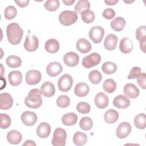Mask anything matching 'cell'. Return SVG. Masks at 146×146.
<instances>
[{
	"label": "cell",
	"mask_w": 146,
	"mask_h": 146,
	"mask_svg": "<svg viewBox=\"0 0 146 146\" xmlns=\"http://www.w3.org/2000/svg\"><path fill=\"white\" fill-rule=\"evenodd\" d=\"M131 125L128 122H122L117 127L116 131V136L119 139H124L127 137L131 132Z\"/></svg>",
	"instance_id": "cell-10"
},
{
	"label": "cell",
	"mask_w": 146,
	"mask_h": 146,
	"mask_svg": "<svg viewBox=\"0 0 146 146\" xmlns=\"http://www.w3.org/2000/svg\"><path fill=\"white\" fill-rule=\"evenodd\" d=\"M89 80L94 84H99L102 79V75L99 71L94 70L91 71L88 74Z\"/></svg>",
	"instance_id": "cell-38"
},
{
	"label": "cell",
	"mask_w": 146,
	"mask_h": 146,
	"mask_svg": "<svg viewBox=\"0 0 146 146\" xmlns=\"http://www.w3.org/2000/svg\"><path fill=\"white\" fill-rule=\"evenodd\" d=\"M17 14V10L14 6H8L5 9V18L7 20H11L14 18Z\"/></svg>",
	"instance_id": "cell-40"
},
{
	"label": "cell",
	"mask_w": 146,
	"mask_h": 146,
	"mask_svg": "<svg viewBox=\"0 0 146 146\" xmlns=\"http://www.w3.org/2000/svg\"><path fill=\"white\" fill-rule=\"evenodd\" d=\"M67 138L66 131L62 128H56L53 133L51 144L54 146H64Z\"/></svg>",
	"instance_id": "cell-4"
},
{
	"label": "cell",
	"mask_w": 146,
	"mask_h": 146,
	"mask_svg": "<svg viewBox=\"0 0 146 146\" xmlns=\"http://www.w3.org/2000/svg\"><path fill=\"white\" fill-rule=\"evenodd\" d=\"M119 113L113 109L107 111L104 115V119L108 124H113L119 119Z\"/></svg>",
	"instance_id": "cell-29"
},
{
	"label": "cell",
	"mask_w": 146,
	"mask_h": 146,
	"mask_svg": "<svg viewBox=\"0 0 146 146\" xmlns=\"http://www.w3.org/2000/svg\"><path fill=\"white\" fill-rule=\"evenodd\" d=\"M141 68L139 67L136 66L131 68V70L129 71V75H128V79H132L137 78L141 74Z\"/></svg>",
	"instance_id": "cell-45"
},
{
	"label": "cell",
	"mask_w": 146,
	"mask_h": 146,
	"mask_svg": "<svg viewBox=\"0 0 146 146\" xmlns=\"http://www.w3.org/2000/svg\"><path fill=\"white\" fill-rule=\"evenodd\" d=\"M23 145H36V144L35 143V142L33 140H26L23 144Z\"/></svg>",
	"instance_id": "cell-50"
},
{
	"label": "cell",
	"mask_w": 146,
	"mask_h": 146,
	"mask_svg": "<svg viewBox=\"0 0 146 146\" xmlns=\"http://www.w3.org/2000/svg\"><path fill=\"white\" fill-rule=\"evenodd\" d=\"M14 2L20 7H25L29 5L30 1L29 0H23V1L18 0V1H15Z\"/></svg>",
	"instance_id": "cell-48"
},
{
	"label": "cell",
	"mask_w": 146,
	"mask_h": 146,
	"mask_svg": "<svg viewBox=\"0 0 146 146\" xmlns=\"http://www.w3.org/2000/svg\"><path fill=\"white\" fill-rule=\"evenodd\" d=\"M63 62L67 66L75 67L79 63V56L76 52L70 51L64 55Z\"/></svg>",
	"instance_id": "cell-13"
},
{
	"label": "cell",
	"mask_w": 146,
	"mask_h": 146,
	"mask_svg": "<svg viewBox=\"0 0 146 146\" xmlns=\"http://www.w3.org/2000/svg\"><path fill=\"white\" fill-rule=\"evenodd\" d=\"M101 56L97 52H93L84 56L82 60V65L86 68H90L99 64Z\"/></svg>",
	"instance_id": "cell-5"
},
{
	"label": "cell",
	"mask_w": 146,
	"mask_h": 146,
	"mask_svg": "<svg viewBox=\"0 0 146 146\" xmlns=\"http://www.w3.org/2000/svg\"><path fill=\"white\" fill-rule=\"evenodd\" d=\"M50 125L46 122L41 123L37 127L36 134L40 138L47 137L51 133Z\"/></svg>",
	"instance_id": "cell-20"
},
{
	"label": "cell",
	"mask_w": 146,
	"mask_h": 146,
	"mask_svg": "<svg viewBox=\"0 0 146 146\" xmlns=\"http://www.w3.org/2000/svg\"><path fill=\"white\" fill-rule=\"evenodd\" d=\"M137 82L139 86L142 88L143 89L145 90L146 88V82H145V78L146 75L145 72L141 73L140 75L137 78Z\"/></svg>",
	"instance_id": "cell-47"
},
{
	"label": "cell",
	"mask_w": 146,
	"mask_h": 146,
	"mask_svg": "<svg viewBox=\"0 0 146 146\" xmlns=\"http://www.w3.org/2000/svg\"><path fill=\"white\" fill-rule=\"evenodd\" d=\"M78 120V116L73 112L66 113L63 115L62 117V123L67 126H71L75 125Z\"/></svg>",
	"instance_id": "cell-27"
},
{
	"label": "cell",
	"mask_w": 146,
	"mask_h": 146,
	"mask_svg": "<svg viewBox=\"0 0 146 146\" xmlns=\"http://www.w3.org/2000/svg\"><path fill=\"white\" fill-rule=\"evenodd\" d=\"M134 124L139 129H144L146 127V117L144 113L137 114L134 118Z\"/></svg>",
	"instance_id": "cell-33"
},
{
	"label": "cell",
	"mask_w": 146,
	"mask_h": 146,
	"mask_svg": "<svg viewBox=\"0 0 146 146\" xmlns=\"http://www.w3.org/2000/svg\"><path fill=\"white\" fill-rule=\"evenodd\" d=\"M116 83L115 81L111 78L107 79L103 84V90L108 93H112L116 89Z\"/></svg>",
	"instance_id": "cell-34"
},
{
	"label": "cell",
	"mask_w": 146,
	"mask_h": 146,
	"mask_svg": "<svg viewBox=\"0 0 146 146\" xmlns=\"http://www.w3.org/2000/svg\"><path fill=\"white\" fill-rule=\"evenodd\" d=\"M76 110L82 114L88 113L90 112L91 106L89 103L84 102H79L76 107Z\"/></svg>",
	"instance_id": "cell-42"
},
{
	"label": "cell",
	"mask_w": 146,
	"mask_h": 146,
	"mask_svg": "<svg viewBox=\"0 0 146 146\" xmlns=\"http://www.w3.org/2000/svg\"><path fill=\"white\" fill-rule=\"evenodd\" d=\"M117 36L113 34H109L106 37L104 41V46L107 50H114L117 46Z\"/></svg>",
	"instance_id": "cell-17"
},
{
	"label": "cell",
	"mask_w": 146,
	"mask_h": 146,
	"mask_svg": "<svg viewBox=\"0 0 146 146\" xmlns=\"http://www.w3.org/2000/svg\"><path fill=\"white\" fill-rule=\"evenodd\" d=\"M96 106L100 109H104L108 105V98L104 92H100L98 93L94 99Z\"/></svg>",
	"instance_id": "cell-18"
},
{
	"label": "cell",
	"mask_w": 146,
	"mask_h": 146,
	"mask_svg": "<svg viewBox=\"0 0 146 146\" xmlns=\"http://www.w3.org/2000/svg\"><path fill=\"white\" fill-rule=\"evenodd\" d=\"M145 26H140L136 30V38L139 42L146 41Z\"/></svg>",
	"instance_id": "cell-43"
},
{
	"label": "cell",
	"mask_w": 146,
	"mask_h": 146,
	"mask_svg": "<svg viewBox=\"0 0 146 146\" xmlns=\"http://www.w3.org/2000/svg\"><path fill=\"white\" fill-rule=\"evenodd\" d=\"M113 104L117 108L125 109L130 105V100L126 96L119 95L113 99Z\"/></svg>",
	"instance_id": "cell-15"
},
{
	"label": "cell",
	"mask_w": 146,
	"mask_h": 146,
	"mask_svg": "<svg viewBox=\"0 0 146 146\" xmlns=\"http://www.w3.org/2000/svg\"><path fill=\"white\" fill-rule=\"evenodd\" d=\"M133 49V43L132 40L128 38H123L121 39L119 44L120 51L124 54L131 52Z\"/></svg>",
	"instance_id": "cell-24"
},
{
	"label": "cell",
	"mask_w": 146,
	"mask_h": 146,
	"mask_svg": "<svg viewBox=\"0 0 146 146\" xmlns=\"http://www.w3.org/2000/svg\"><path fill=\"white\" fill-rule=\"evenodd\" d=\"M60 6L58 0H48L44 4V7L49 11H55Z\"/></svg>",
	"instance_id": "cell-39"
},
{
	"label": "cell",
	"mask_w": 146,
	"mask_h": 146,
	"mask_svg": "<svg viewBox=\"0 0 146 146\" xmlns=\"http://www.w3.org/2000/svg\"><path fill=\"white\" fill-rule=\"evenodd\" d=\"M119 2L118 0H105L104 2L107 5H115Z\"/></svg>",
	"instance_id": "cell-49"
},
{
	"label": "cell",
	"mask_w": 146,
	"mask_h": 146,
	"mask_svg": "<svg viewBox=\"0 0 146 146\" xmlns=\"http://www.w3.org/2000/svg\"><path fill=\"white\" fill-rule=\"evenodd\" d=\"M73 84L72 76L68 74L63 75L58 80V87L62 92H67L71 88Z\"/></svg>",
	"instance_id": "cell-6"
},
{
	"label": "cell",
	"mask_w": 146,
	"mask_h": 146,
	"mask_svg": "<svg viewBox=\"0 0 146 146\" xmlns=\"http://www.w3.org/2000/svg\"><path fill=\"white\" fill-rule=\"evenodd\" d=\"M42 93L38 88L31 90L25 99V104L31 108H38L42 104Z\"/></svg>",
	"instance_id": "cell-2"
},
{
	"label": "cell",
	"mask_w": 146,
	"mask_h": 146,
	"mask_svg": "<svg viewBox=\"0 0 146 146\" xmlns=\"http://www.w3.org/2000/svg\"><path fill=\"white\" fill-rule=\"evenodd\" d=\"M78 18V14L71 10H64L59 15L60 23L66 26L72 25L77 21Z\"/></svg>",
	"instance_id": "cell-3"
},
{
	"label": "cell",
	"mask_w": 146,
	"mask_h": 146,
	"mask_svg": "<svg viewBox=\"0 0 146 146\" xmlns=\"http://www.w3.org/2000/svg\"><path fill=\"white\" fill-rule=\"evenodd\" d=\"M89 38L95 43H99L102 40L104 35V30L99 26L92 27L89 31Z\"/></svg>",
	"instance_id": "cell-7"
},
{
	"label": "cell",
	"mask_w": 146,
	"mask_h": 146,
	"mask_svg": "<svg viewBox=\"0 0 146 146\" xmlns=\"http://www.w3.org/2000/svg\"><path fill=\"white\" fill-rule=\"evenodd\" d=\"M90 3L87 0H80L78 1L74 7L75 11L76 13L81 14L83 11L89 9Z\"/></svg>",
	"instance_id": "cell-37"
},
{
	"label": "cell",
	"mask_w": 146,
	"mask_h": 146,
	"mask_svg": "<svg viewBox=\"0 0 146 146\" xmlns=\"http://www.w3.org/2000/svg\"><path fill=\"white\" fill-rule=\"evenodd\" d=\"M75 2V0H63V3L67 6L72 5Z\"/></svg>",
	"instance_id": "cell-52"
},
{
	"label": "cell",
	"mask_w": 146,
	"mask_h": 146,
	"mask_svg": "<svg viewBox=\"0 0 146 146\" xmlns=\"http://www.w3.org/2000/svg\"><path fill=\"white\" fill-rule=\"evenodd\" d=\"M60 45L58 40L54 38L48 39L44 44V48L49 53L54 54L58 52L59 50Z\"/></svg>",
	"instance_id": "cell-23"
},
{
	"label": "cell",
	"mask_w": 146,
	"mask_h": 146,
	"mask_svg": "<svg viewBox=\"0 0 146 146\" xmlns=\"http://www.w3.org/2000/svg\"><path fill=\"white\" fill-rule=\"evenodd\" d=\"M76 49L83 54L90 52L92 48L91 44L85 38H80L78 39L76 43Z\"/></svg>",
	"instance_id": "cell-21"
},
{
	"label": "cell",
	"mask_w": 146,
	"mask_h": 146,
	"mask_svg": "<svg viewBox=\"0 0 146 146\" xmlns=\"http://www.w3.org/2000/svg\"><path fill=\"white\" fill-rule=\"evenodd\" d=\"M6 138L10 143L12 144H18L21 141L22 136L19 131L13 129L7 133Z\"/></svg>",
	"instance_id": "cell-25"
},
{
	"label": "cell",
	"mask_w": 146,
	"mask_h": 146,
	"mask_svg": "<svg viewBox=\"0 0 146 146\" xmlns=\"http://www.w3.org/2000/svg\"><path fill=\"white\" fill-rule=\"evenodd\" d=\"M26 82L29 85L38 84L42 79V75L39 71L36 70H30L26 74Z\"/></svg>",
	"instance_id": "cell-9"
},
{
	"label": "cell",
	"mask_w": 146,
	"mask_h": 146,
	"mask_svg": "<svg viewBox=\"0 0 146 146\" xmlns=\"http://www.w3.org/2000/svg\"><path fill=\"white\" fill-rule=\"evenodd\" d=\"M22 123L27 126H32L35 124L38 120L36 114L31 111H25L21 116Z\"/></svg>",
	"instance_id": "cell-11"
},
{
	"label": "cell",
	"mask_w": 146,
	"mask_h": 146,
	"mask_svg": "<svg viewBox=\"0 0 146 146\" xmlns=\"http://www.w3.org/2000/svg\"><path fill=\"white\" fill-rule=\"evenodd\" d=\"M62 66L58 62H51L46 67V72L51 77L58 76L62 72Z\"/></svg>",
	"instance_id": "cell-12"
},
{
	"label": "cell",
	"mask_w": 146,
	"mask_h": 146,
	"mask_svg": "<svg viewBox=\"0 0 146 146\" xmlns=\"http://www.w3.org/2000/svg\"><path fill=\"white\" fill-rule=\"evenodd\" d=\"M145 43L146 41L140 42V47L143 52H145Z\"/></svg>",
	"instance_id": "cell-51"
},
{
	"label": "cell",
	"mask_w": 146,
	"mask_h": 146,
	"mask_svg": "<svg viewBox=\"0 0 146 146\" xmlns=\"http://www.w3.org/2000/svg\"><path fill=\"white\" fill-rule=\"evenodd\" d=\"M126 24L125 20L120 17H117L114 18L110 23L111 27L112 30L116 31H121L123 30Z\"/></svg>",
	"instance_id": "cell-28"
},
{
	"label": "cell",
	"mask_w": 146,
	"mask_h": 146,
	"mask_svg": "<svg viewBox=\"0 0 146 146\" xmlns=\"http://www.w3.org/2000/svg\"><path fill=\"white\" fill-rule=\"evenodd\" d=\"M117 68V65L112 62L107 61L104 62L102 66V70L104 73L107 75L114 74Z\"/></svg>",
	"instance_id": "cell-31"
},
{
	"label": "cell",
	"mask_w": 146,
	"mask_h": 146,
	"mask_svg": "<svg viewBox=\"0 0 146 146\" xmlns=\"http://www.w3.org/2000/svg\"><path fill=\"white\" fill-rule=\"evenodd\" d=\"M115 11L111 8H107L105 9L102 14L103 17L107 19H111L115 16Z\"/></svg>",
	"instance_id": "cell-46"
},
{
	"label": "cell",
	"mask_w": 146,
	"mask_h": 146,
	"mask_svg": "<svg viewBox=\"0 0 146 146\" xmlns=\"http://www.w3.org/2000/svg\"><path fill=\"white\" fill-rule=\"evenodd\" d=\"M8 79L10 84L13 86L19 85L22 80V74L19 71H12L8 75Z\"/></svg>",
	"instance_id": "cell-22"
},
{
	"label": "cell",
	"mask_w": 146,
	"mask_h": 146,
	"mask_svg": "<svg viewBox=\"0 0 146 146\" xmlns=\"http://www.w3.org/2000/svg\"><path fill=\"white\" fill-rule=\"evenodd\" d=\"M23 46L25 50L27 51H35L36 50L39 46V41L38 38L33 34L27 35Z\"/></svg>",
	"instance_id": "cell-8"
},
{
	"label": "cell",
	"mask_w": 146,
	"mask_h": 146,
	"mask_svg": "<svg viewBox=\"0 0 146 146\" xmlns=\"http://www.w3.org/2000/svg\"><path fill=\"white\" fill-rule=\"evenodd\" d=\"M6 64L10 68H17L21 66L22 60L17 55H10L6 60Z\"/></svg>",
	"instance_id": "cell-32"
},
{
	"label": "cell",
	"mask_w": 146,
	"mask_h": 146,
	"mask_svg": "<svg viewBox=\"0 0 146 146\" xmlns=\"http://www.w3.org/2000/svg\"><path fill=\"white\" fill-rule=\"evenodd\" d=\"M70 104V99L67 95H60L56 99V105L60 108H66Z\"/></svg>",
	"instance_id": "cell-41"
},
{
	"label": "cell",
	"mask_w": 146,
	"mask_h": 146,
	"mask_svg": "<svg viewBox=\"0 0 146 146\" xmlns=\"http://www.w3.org/2000/svg\"><path fill=\"white\" fill-rule=\"evenodd\" d=\"M40 92L45 97L50 98L55 93V88L54 84L50 82H46L42 84L40 88Z\"/></svg>",
	"instance_id": "cell-19"
},
{
	"label": "cell",
	"mask_w": 146,
	"mask_h": 146,
	"mask_svg": "<svg viewBox=\"0 0 146 146\" xmlns=\"http://www.w3.org/2000/svg\"><path fill=\"white\" fill-rule=\"evenodd\" d=\"M123 91L127 97L132 99L137 98L140 94L139 90L133 83H127L124 87Z\"/></svg>",
	"instance_id": "cell-16"
},
{
	"label": "cell",
	"mask_w": 146,
	"mask_h": 146,
	"mask_svg": "<svg viewBox=\"0 0 146 146\" xmlns=\"http://www.w3.org/2000/svg\"><path fill=\"white\" fill-rule=\"evenodd\" d=\"M13 104V99L11 95L7 92L0 94V108L2 110L10 109Z\"/></svg>",
	"instance_id": "cell-14"
},
{
	"label": "cell",
	"mask_w": 146,
	"mask_h": 146,
	"mask_svg": "<svg viewBox=\"0 0 146 146\" xmlns=\"http://www.w3.org/2000/svg\"><path fill=\"white\" fill-rule=\"evenodd\" d=\"M80 128L84 131H89L93 127V121L88 116L82 117L79 121Z\"/></svg>",
	"instance_id": "cell-36"
},
{
	"label": "cell",
	"mask_w": 146,
	"mask_h": 146,
	"mask_svg": "<svg viewBox=\"0 0 146 146\" xmlns=\"http://www.w3.org/2000/svg\"><path fill=\"white\" fill-rule=\"evenodd\" d=\"M23 31L17 23H11L6 27V35L8 41L12 44H18L22 38Z\"/></svg>",
	"instance_id": "cell-1"
},
{
	"label": "cell",
	"mask_w": 146,
	"mask_h": 146,
	"mask_svg": "<svg viewBox=\"0 0 146 146\" xmlns=\"http://www.w3.org/2000/svg\"><path fill=\"white\" fill-rule=\"evenodd\" d=\"M81 18L82 21L84 23L89 24L94 21L95 18V15L92 10L88 9L83 11L81 13Z\"/></svg>",
	"instance_id": "cell-35"
},
{
	"label": "cell",
	"mask_w": 146,
	"mask_h": 146,
	"mask_svg": "<svg viewBox=\"0 0 146 146\" xmlns=\"http://www.w3.org/2000/svg\"><path fill=\"white\" fill-rule=\"evenodd\" d=\"M90 91L88 86L85 83H78L74 88L75 94L79 97H84L86 96Z\"/></svg>",
	"instance_id": "cell-26"
},
{
	"label": "cell",
	"mask_w": 146,
	"mask_h": 146,
	"mask_svg": "<svg viewBox=\"0 0 146 146\" xmlns=\"http://www.w3.org/2000/svg\"><path fill=\"white\" fill-rule=\"evenodd\" d=\"M74 143L78 146L84 145L87 141V135L82 132H76L73 136Z\"/></svg>",
	"instance_id": "cell-30"
},
{
	"label": "cell",
	"mask_w": 146,
	"mask_h": 146,
	"mask_svg": "<svg viewBox=\"0 0 146 146\" xmlns=\"http://www.w3.org/2000/svg\"><path fill=\"white\" fill-rule=\"evenodd\" d=\"M11 125L10 117L6 113H1V123L0 126L2 129H6Z\"/></svg>",
	"instance_id": "cell-44"
}]
</instances>
